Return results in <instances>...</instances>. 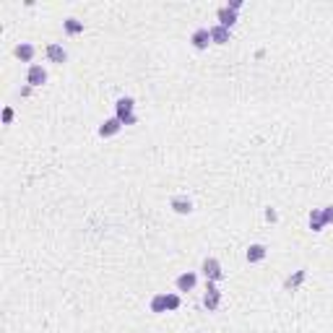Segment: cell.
<instances>
[{
  "instance_id": "8fae6325",
  "label": "cell",
  "mask_w": 333,
  "mask_h": 333,
  "mask_svg": "<svg viewBox=\"0 0 333 333\" xmlns=\"http://www.w3.org/2000/svg\"><path fill=\"white\" fill-rule=\"evenodd\" d=\"M266 255H268L266 245H250V247H247V253H245L247 263H261V261H263Z\"/></svg>"
},
{
  "instance_id": "ba28073f",
  "label": "cell",
  "mask_w": 333,
  "mask_h": 333,
  "mask_svg": "<svg viewBox=\"0 0 333 333\" xmlns=\"http://www.w3.org/2000/svg\"><path fill=\"white\" fill-rule=\"evenodd\" d=\"M237 24V11H232L229 5L219 8V26H224V29H232Z\"/></svg>"
},
{
  "instance_id": "ffe728a7",
  "label": "cell",
  "mask_w": 333,
  "mask_h": 333,
  "mask_svg": "<svg viewBox=\"0 0 333 333\" xmlns=\"http://www.w3.org/2000/svg\"><path fill=\"white\" fill-rule=\"evenodd\" d=\"M11 120H13V109H11V107H5V109H3V123L8 125Z\"/></svg>"
},
{
  "instance_id": "30bf717a",
  "label": "cell",
  "mask_w": 333,
  "mask_h": 333,
  "mask_svg": "<svg viewBox=\"0 0 333 333\" xmlns=\"http://www.w3.org/2000/svg\"><path fill=\"white\" fill-rule=\"evenodd\" d=\"M196 281H198V276H196V273H193V271H185V273H180V276H177V281H174V284H177V289H180V292H190L193 286H196Z\"/></svg>"
},
{
  "instance_id": "5bb4252c",
  "label": "cell",
  "mask_w": 333,
  "mask_h": 333,
  "mask_svg": "<svg viewBox=\"0 0 333 333\" xmlns=\"http://www.w3.org/2000/svg\"><path fill=\"white\" fill-rule=\"evenodd\" d=\"M211 42L214 44H227L229 42V29H224V26H211Z\"/></svg>"
},
{
  "instance_id": "7c38bea8",
  "label": "cell",
  "mask_w": 333,
  "mask_h": 333,
  "mask_svg": "<svg viewBox=\"0 0 333 333\" xmlns=\"http://www.w3.org/2000/svg\"><path fill=\"white\" fill-rule=\"evenodd\" d=\"M34 44H29V42H21V44H18V47L13 50V55H16V58L18 60H21V63H32V58H34Z\"/></svg>"
},
{
  "instance_id": "44dd1931",
  "label": "cell",
  "mask_w": 333,
  "mask_h": 333,
  "mask_svg": "<svg viewBox=\"0 0 333 333\" xmlns=\"http://www.w3.org/2000/svg\"><path fill=\"white\" fill-rule=\"evenodd\" d=\"M229 8H232V11H239V8H242V0H232V3H229Z\"/></svg>"
},
{
  "instance_id": "4fadbf2b",
  "label": "cell",
  "mask_w": 333,
  "mask_h": 333,
  "mask_svg": "<svg viewBox=\"0 0 333 333\" xmlns=\"http://www.w3.org/2000/svg\"><path fill=\"white\" fill-rule=\"evenodd\" d=\"M323 227H326L323 208H312V211H310V229H312V232H323Z\"/></svg>"
},
{
  "instance_id": "d6986e66",
  "label": "cell",
  "mask_w": 333,
  "mask_h": 333,
  "mask_svg": "<svg viewBox=\"0 0 333 333\" xmlns=\"http://www.w3.org/2000/svg\"><path fill=\"white\" fill-rule=\"evenodd\" d=\"M323 219H326V224H333V206L323 208Z\"/></svg>"
},
{
  "instance_id": "277c9868",
  "label": "cell",
  "mask_w": 333,
  "mask_h": 333,
  "mask_svg": "<svg viewBox=\"0 0 333 333\" xmlns=\"http://www.w3.org/2000/svg\"><path fill=\"white\" fill-rule=\"evenodd\" d=\"M169 206H172V211H174V214L188 216L190 211H193V200H190V198H185V196H174V198L169 200Z\"/></svg>"
},
{
  "instance_id": "2e32d148",
  "label": "cell",
  "mask_w": 333,
  "mask_h": 333,
  "mask_svg": "<svg viewBox=\"0 0 333 333\" xmlns=\"http://www.w3.org/2000/svg\"><path fill=\"white\" fill-rule=\"evenodd\" d=\"M151 312H166V294H156L151 300Z\"/></svg>"
},
{
  "instance_id": "3957f363",
  "label": "cell",
  "mask_w": 333,
  "mask_h": 333,
  "mask_svg": "<svg viewBox=\"0 0 333 333\" xmlns=\"http://www.w3.org/2000/svg\"><path fill=\"white\" fill-rule=\"evenodd\" d=\"M219 304H221V292L216 289L214 281H208L206 284V294H203V307H206L208 312H216Z\"/></svg>"
},
{
  "instance_id": "e0dca14e",
  "label": "cell",
  "mask_w": 333,
  "mask_h": 333,
  "mask_svg": "<svg viewBox=\"0 0 333 333\" xmlns=\"http://www.w3.org/2000/svg\"><path fill=\"white\" fill-rule=\"evenodd\" d=\"M302 281H304V268H300V271L294 273V276H292L289 281H286V286H289V289H294V286H300Z\"/></svg>"
},
{
  "instance_id": "7a4b0ae2",
  "label": "cell",
  "mask_w": 333,
  "mask_h": 333,
  "mask_svg": "<svg viewBox=\"0 0 333 333\" xmlns=\"http://www.w3.org/2000/svg\"><path fill=\"white\" fill-rule=\"evenodd\" d=\"M200 271H203V276H206V281H221L224 279V271H221V263L216 261V258H206L203 261V266H200Z\"/></svg>"
},
{
  "instance_id": "6da1fadb",
  "label": "cell",
  "mask_w": 333,
  "mask_h": 333,
  "mask_svg": "<svg viewBox=\"0 0 333 333\" xmlns=\"http://www.w3.org/2000/svg\"><path fill=\"white\" fill-rule=\"evenodd\" d=\"M135 101L131 97H123V99H117V120L123 125H135L138 123V117H135Z\"/></svg>"
},
{
  "instance_id": "ac0fdd59",
  "label": "cell",
  "mask_w": 333,
  "mask_h": 333,
  "mask_svg": "<svg viewBox=\"0 0 333 333\" xmlns=\"http://www.w3.org/2000/svg\"><path fill=\"white\" fill-rule=\"evenodd\" d=\"M177 307H180V297H177V294H166V312L177 310Z\"/></svg>"
},
{
  "instance_id": "9c48e42d",
  "label": "cell",
  "mask_w": 333,
  "mask_h": 333,
  "mask_svg": "<svg viewBox=\"0 0 333 333\" xmlns=\"http://www.w3.org/2000/svg\"><path fill=\"white\" fill-rule=\"evenodd\" d=\"M47 58H50L52 63H66V60H68V52H66V47H63V44L52 42V44H47Z\"/></svg>"
},
{
  "instance_id": "8992f818",
  "label": "cell",
  "mask_w": 333,
  "mask_h": 333,
  "mask_svg": "<svg viewBox=\"0 0 333 333\" xmlns=\"http://www.w3.org/2000/svg\"><path fill=\"white\" fill-rule=\"evenodd\" d=\"M190 42H193V47H196V50H206L211 44V29H196L193 36H190Z\"/></svg>"
},
{
  "instance_id": "52a82bcc",
  "label": "cell",
  "mask_w": 333,
  "mask_h": 333,
  "mask_svg": "<svg viewBox=\"0 0 333 333\" xmlns=\"http://www.w3.org/2000/svg\"><path fill=\"white\" fill-rule=\"evenodd\" d=\"M120 128H123V123H120L117 117L104 120V123L99 125V135H101V138H112V135H117V133H120Z\"/></svg>"
},
{
  "instance_id": "9a60e30c",
  "label": "cell",
  "mask_w": 333,
  "mask_h": 333,
  "mask_svg": "<svg viewBox=\"0 0 333 333\" xmlns=\"http://www.w3.org/2000/svg\"><path fill=\"white\" fill-rule=\"evenodd\" d=\"M63 26H66L68 34H81V32H83V21H78V18H66V21H63Z\"/></svg>"
},
{
  "instance_id": "5b68a950",
  "label": "cell",
  "mask_w": 333,
  "mask_h": 333,
  "mask_svg": "<svg viewBox=\"0 0 333 333\" xmlns=\"http://www.w3.org/2000/svg\"><path fill=\"white\" fill-rule=\"evenodd\" d=\"M26 81H29V86H42V83L47 81V70L34 63V66L29 68V73H26Z\"/></svg>"
}]
</instances>
